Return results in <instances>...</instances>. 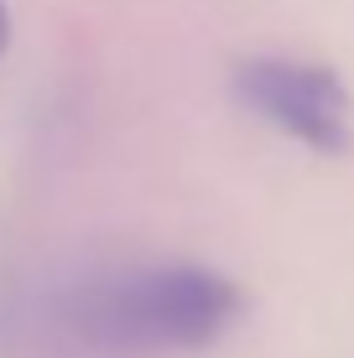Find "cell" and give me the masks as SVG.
Returning <instances> with one entry per match:
<instances>
[{
    "instance_id": "cell-1",
    "label": "cell",
    "mask_w": 354,
    "mask_h": 358,
    "mask_svg": "<svg viewBox=\"0 0 354 358\" xmlns=\"http://www.w3.org/2000/svg\"><path fill=\"white\" fill-rule=\"evenodd\" d=\"M245 317L235 275L198 260H141L73 280L53 301V322L68 343L104 358L198 353Z\"/></svg>"
},
{
    "instance_id": "cell-2",
    "label": "cell",
    "mask_w": 354,
    "mask_h": 358,
    "mask_svg": "<svg viewBox=\"0 0 354 358\" xmlns=\"http://www.w3.org/2000/svg\"><path fill=\"white\" fill-rule=\"evenodd\" d=\"M235 94L250 115H261L287 141L308 145L313 156H349L354 151V94L334 68L308 57H245L235 68Z\"/></svg>"
},
{
    "instance_id": "cell-3",
    "label": "cell",
    "mask_w": 354,
    "mask_h": 358,
    "mask_svg": "<svg viewBox=\"0 0 354 358\" xmlns=\"http://www.w3.org/2000/svg\"><path fill=\"white\" fill-rule=\"evenodd\" d=\"M6 47H11V10H6V0H0V57H6Z\"/></svg>"
}]
</instances>
